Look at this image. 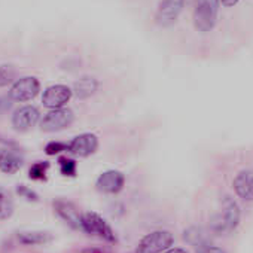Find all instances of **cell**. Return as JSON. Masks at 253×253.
Here are the masks:
<instances>
[{"label": "cell", "instance_id": "6da1fadb", "mask_svg": "<svg viewBox=\"0 0 253 253\" xmlns=\"http://www.w3.org/2000/svg\"><path fill=\"white\" fill-rule=\"evenodd\" d=\"M240 207L229 197L225 195L222 198V210L211 216L210 219V231L217 235L231 234L240 223Z\"/></svg>", "mask_w": 253, "mask_h": 253}, {"label": "cell", "instance_id": "7a4b0ae2", "mask_svg": "<svg viewBox=\"0 0 253 253\" xmlns=\"http://www.w3.org/2000/svg\"><path fill=\"white\" fill-rule=\"evenodd\" d=\"M220 0H195L194 3V26L201 33H209L214 29L219 14Z\"/></svg>", "mask_w": 253, "mask_h": 253}, {"label": "cell", "instance_id": "3957f363", "mask_svg": "<svg viewBox=\"0 0 253 253\" xmlns=\"http://www.w3.org/2000/svg\"><path fill=\"white\" fill-rule=\"evenodd\" d=\"M173 241L174 237L170 231L158 229L140 240L136 253H163L173 246Z\"/></svg>", "mask_w": 253, "mask_h": 253}, {"label": "cell", "instance_id": "277c9868", "mask_svg": "<svg viewBox=\"0 0 253 253\" xmlns=\"http://www.w3.org/2000/svg\"><path fill=\"white\" fill-rule=\"evenodd\" d=\"M82 231H85L86 234L95 235L98 238H103L104 241H109V243L116 241V235L113 229L110 228V225L98 213H94V211H88L82 214Z\"/></svg>", "mask_w": 253, "mask_h": 253}, {"label": "cell", "instance_id": "5b68a950", "mask_svg": "<svg viewBox=\"0 0 253 253\" xmlns=\"http://www.w3.org/2000/svg\"><path fill=\"white\" fill-rule=\"evenodd\" d=\"M75 121V115L70 109L66 107H60V109H52L51 112H48L42 122L41 126L43 131L48 133H54V131H60L64 130L67 126H70Z\"/></svg>", "mask_w": 253, "mask_h": 253}, {"label": "cell", "instance_id": "8992f818", "mask_svg": "<svg viewBox=\"0 0 253 253\" xmlns=\"http://www.w3.org/2000/svg\"><path fill=\"white\" fill-rule=\"evenodd\" d=\"M41 91V84L36 78L33 76H24L17 79L11 89H9V98L12 101H29L33 100Z\"/></svg>", "mask_w": 253, "mask_h": 253}, {"label": "cell", "instance_id": "52a82bcc", "mask_svg": "<svg viewBox=\"0 0 253 253\" xmlns=\"http://www.w3.org/2000/svg\"><path fill=\"white\" fill-rule=\"evenodd\" d=\"M185 6V0H161L157 14H155V21L160 27H171L179 15L182 14Z\"/></svg>", "mask_w": 253, "mask_h": 253}, {"label": "cell", "instance_id": "ba28073f", "mask_svg": "<svg viewBox=\"0 0 253 253\" xmlns=\"http://www.w3.org/2000/svg\"><path fill=\"white\" fill-rule=\"evenodd\" d=\"M73 91L67 86V85H52L49 88L45 89L43 97H42V103L45 107L48 109H60L64 107V104L72 98Z\"/></svg>", "mask_w": 253, "mask_h": 253}, {"label": "cell", "instance_id": "9c48e42d", "mask_svg": "<svg viewBox=\"0 0 253 253\" xmlns=\"http://www.w3.org/2000/svg\"><path fill=\"white\" fill-rule=\"evenodd\" d=\"M98 148V137L92 133H84L76 136L70 143L67 151L76 157H89Z\"/></svg>", "mask_w": 253, "mask_h": 253}, {"label": "cell", "instance_id": "30bf717a", "mask_svg": "<svg viewBox=\"0 0 253 253\" xmlns=\"http://www.w3.org/2000/svg\"><path fill=\"white\" fill-rule=\"evenodd\" d=\"M41 118L39 110L35 106H23L12 115V125L18 131H27L38 124Z\"/></svg>", "mask_w": 253, "mask_h": 253}, {"label": "cell", "instance_id": "8fae6325", "mask_svg": "<svg viewBox=\"0 0 253 253\" xmlns=\"http://www.w3.org/2000/svg\"><path fill=\"white\" fill-rule=\"evenodd\" d=\"M125 183V177L118 170H107L101 173L97 179V189L104 194H118L122 191Z\"/></svg>", "mask_w": 253, "mask_h": 253}, {"label": "cell", "instance_id": "7c38bea8", "mask_svg": "<svg viewBox=\"0 0 253 253\" xmlns=\"http://www.w3.org/2000/svg\"><path fill=\"white\" fill-rule=\"evenodd\" d=\"M55 213L73 229H81L82 231V214L79 213L78 207L66 200H57L54 203Z\"/></svg>", "mask_w": 253, "mask_h": 253}, {"label": "cell", "instance_id": "4fadbf2b", "mask_svg": "<svg viewBox=\"0 0 253 253\" xmlns=\"http://www.w3.org/2000/svg\"><path fill=\"white\" fill-rule=\"evenodd\" d=\"M23 157L18 151L11 148L0 149V171L5 174H15L23 167Z\"/></svg>", "mask_w": 253, "mask_h": 253}, {"label": "cell", "instance_id": "5bb4252c", "mask_svg": "<svg viewBox=\"0 0 253 253\" xmlns=\"http://www.w3.org/2000/svg\"><path fill=\"white\" fill-rule=\"evenodd\" d=\"M235 194L244 201H253V170L240 171L232 182Z\"/></svg>", "mask_w": 253, "mask_h": 253}, {"label": "cell", "instance_id": "9a60e30c", "mask_svg": "<svg viewBox=\"0 0 253 253\" xmlns=\"http://www.w3.org/2000/svg\"><path fill=\"white\" fill-rule=\"evenodd\" d=\"M183 238L188 244H191L195 249H201L204 246L211 244V235L207 229L201 226H189L183 232Z\"/></svg>", "mask_w": 253, "mask_h": 253}, {"label": "cell", "instance_id": "2e32d148", "mask_svg": "<svg viewBox=\"0 0 253 253\" xmlns=\"http://www.w3.org/2000/svg\"><path fill=\"white\" fill-rule=\"evenodd\" d=\"M98 88V81L92 76H82L79 78L75 85H73V92L78 98L81 100H85L88 97H91Z\"/></svg>", "mask_w": 253, "mask_h": 253}, {"label": "cell", "instance_id": "e0dca14e", "mask_svg": "<svg viewBox=\"0 0 253 253\" xmlns=\"http://www.w3.org/2000/svg\"><path fill=\"white\" fill-rule=\"evenodd\" d=\"M18 240L21 244L33 246V244H46L52 240V235L49 232L43 231H24L18 234Z\"/></svg>", "mask_w": 253, "mask_h": 253}, {"label": "cell", "instance_id": "ac0fdd59", "mask_svg": "<svg viewBox=\"0 0 253 253\" xmlns=\"http://www.w3.org/2000/svg\"><path fill=\"white\" fill-rule=\"evenodd\" d=\"M14 200L11 197V194L0 188V220H6L12 216L14 213Z\"/></svg>", "mask_w": 253, "mask_h": 253}, {"label": "cell", "instance_id": "d6986e66", "mask_svg": "<svg viewBox=\"0 0 253 253\" xmlns=\"http://www.w3.org/2000/svg\"><path fill=\"white\" fill-rule=\"evenodd\" d=\"M15 76H17V70L14 66H11V64L0 66V88L12 84Z\"/></svg>", "mask_w": 253, "mask_h": 253}, {"label": "cell", "instance_id": "ffe728a7", "mask_svg": "<svg viewBox=\"0 0 253 253\" xmlns=\"http://www.w3.org/2000/svg\"><path fill=\"white\" fill-rule=\"evenodd\" d=\"M49 169V163L46 161H41V163H35L30 170H29V176L33 180H43L46 177V171Z\"/></svg>", "mask_w": 253, "mask_h": 253}, {"label": "cell", "instance_id": "44dd1931", "mask_svg": "<svg viewBox=\"0 0 253 253\" xmlns=\"http://www.w3.org/2000/svg\"><path fill=\"white\" fill-rule=\"evenodd\" d=\"M60 170L61 174L73 177L76 174V161L70 158H60Z\"/></svg>", "mask_w": 253, "mask_h": 253}, {"label": "cell", "instance_id": "7402d4cb", "mask_svg": "<svg viewBox=\"0 0 253 253\" xmlns=\"http://www.w3.org/2000/svg\"><path fill=\"white\" fill-rule=\"evenodd\" d=\"M69 148V143H63V142H49L46 146H45V152L46 155L52 157V155H58L64 151H67Z\"/></svg>", "mask_w": 253, "mask_h": 253}, {"label": "cell", "instance_id": "603a6c76", "mask_svg": "<svg viewBox=\"0 0 253 253\" xmlns=\"http://www.w3.org/2000/svg\"><path fill=\"white\" fill-rule=\"evenodd\" d=\"M17 194H18L20 197L26 198L27 201H38V200H39L38 194H36L35 191H32L30 188L24 186V185H18V186H17Z\"/></svg>", "mask_w": 253, "mask_h": 253}, {"label": "cell", "instance_id": "cb8c5ba5", "mask_svg": "<svg viewBox=\"0 0 253 253\" xmlns=\"http://www.w3.org/2000/svg\"><path fill=\"white\" fill-rule=\"evenodd\" d=\"M197 253H226V252L223 249L217 247V246L209 244V246H204L201 249H197Z\"/></svg>", "mask_w": 253, "mask_h": 253}, {"label": "cell", "instance_id": "d4e9b609", "mask_svg": "<svg viewBox=\"0 0 253 253\" xmlns=\"http://www.w3.org/2000/svg\"><path fill=\"white\" fill-rule=\"evenodd\" d=\"M81 253H110V252L106 249H101V247H86Z\"/></svg>", "mask_w": 253, "mask_h": 253}, {"label": "cell", "instance_id": "484cf974", "mask_svg": "<svg viewBox=\"0 0 253 253\" xmlns=\"http://www.w3.org/2000/svg\"><path fill=\"white\" fill-rule=\"evenodd\" d=\"M240 0H220V3L225 6V8H231V6H235Z\"/></svg>", "mask_w": 253, "mask_h": 253}, {"label": "cell", "instance_id": "4316f807", "mask_svg": "<svg viewBox=\"0 0 253 253\" xmlns=\"http://www.w3.org/2000/svg\"><path fill=\"white\" fill-rule=\"evenodd\" d=\"M163 253H188L185 249H180V247H174V249H167L166 252H163Z\"/></svg>", "mask_w": 253, "mask_h": 253}, {"label": "cell", "instance_id": "83f0119b", "mask_svg": "<svg viewBox=\"0 0 253 253\" xmlns=\"http://www.w3.org/2000/svg\"><path fill=\"white\" fill-rule=\"evenodd\" d=\"M8 106H9V104H6V103H5V101L2 100V98H0V112H2L3 109H6Z\"/></svg>", "mask_w": 253, "mask_h": 253}]
</instances>
